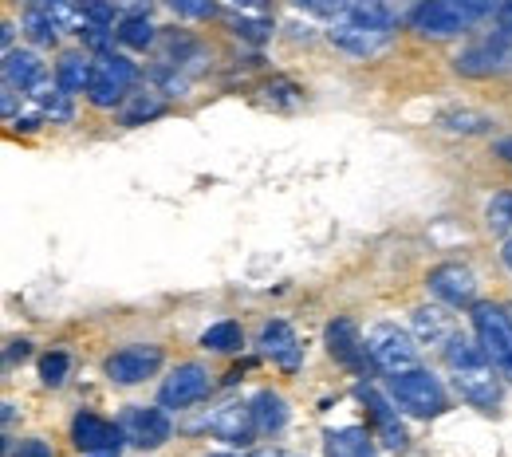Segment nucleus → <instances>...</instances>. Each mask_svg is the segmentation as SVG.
<instances>
[{"mask_svg": "<svg viewBox=\"0 0 512 457\" xmlns=\"http://www.w3.org/2000/svg\"><path fill=\"white\" fill-rule=\"evenodd\" d=\"M446 363L453 371V387L469 406H477L485 414H493L501 406V379L493 371L497 363L489 359V351L481 343H473L465 335H453L446 343Z\"/></svg>", "mask_w": 512, "mask_h": 457, "instance_id": "obj_1", "label": "nucleus"}, {"mask_svg": "<svg viewBox=\"0 0 512 457\" xmlns=\"http://www.w3.org/2000/svg\"><path fill=\"white\" fill-rule=\"evenodd\" d=\"M493 12V0H422L410 16L414 32L446 40V36H461L469 32L477 20H485Z\"/></svg>", "mask_w": 512, "mask_h": 457, "instance_id": "obj_2", "label": "nucleus"}, {"mask_svg": "<svg viewBox=\"0 0 512 457\" xmlns=\"http://www.w3.org/2000/svg\"><path fill=\"white\" fill-rule=\"evenodd\" d=\"M390 398H394L398 410H406L414 418H438L446 410L442 383L422 367H406V371L390 375Z\"/></svg>", "mask_w": 512, "mask_h": 457, "instance_id": "obj_3", "label": "nucleus"}, {"mask_svg": "<svg viewBox=\"0 0 512 457\" xmlns=\"http://www.w3.org/2000/svg\"><path fill=\"white\" fill-rule=\"evenodd\" d=\"M473 331L477 343L489 351V359L497 363V371L512 383V316L509 308L497 304H473Z\"/></svg>", "mask_w": 512, "mask_h": 457, "instance_id": "obj_4", "label": "nucleus"}, {"mask_svg": "<svg viewBox=\"0 0 512 457\" xmlns=\"http://www.w3.org/2000/svg\"><path fill=\"white\" fill-rule=\"evenodd\" d=\"M134 64L127 56H115V52H103L95 67H91V83H87V99L95 107H119L130 99V87H134Z\"/></svg>", "mask_w": 512, "mask_h": 457, "instance_id": "obj_5", "label": "nucleus"}, {"mask_svg": "<svg viewBox=\"0 0 512 457\" xmlns=\"http://www.w3.org/2000/svg\"><path fill=\"white\" fill-rule=\"evenodd\" d=\"M367 351H371V363L383 367L390 375L406 371L418 363V339L398 324H375L367 331Z\"/></svg>", "mask_w": 512, "mask_h": 457, "instance_id": "obj_6", "label": "nucleus"}, {"mask_svg": "<svg viewBox=\"0 0 512 457\" xmlns=\"http://www.w3.org/2000/svg\"><path fill=\"white\" fill-rule=\"evenodd\" d=\"M457 75H469V79H489V75H501V71H509L512 67V36L501 28V32H493V36H485L481 44H473V48H465L457 60Z\"/></svg>", "mask_w": 512, "mask_h": 457, "instance_id": "obj_7", "label": "nucleus"}, {"mask_svg": "<svg viewBox=\"0 0 512 457\" xmlns=\"http://www.w3.org/2000/svg\"><path fill=\"white\" fill-rule=\"evenodd\" d=\"M119 426H123V438L138 450H158L174 434V422H170L166 406H127Z\"/></svg>", "mask_w": 512, "mask_h": 457, "instance_id": "obj_8", "label": "nucleus"}, {"mask_svg": "<svg viewBox=\"0 0 512 457\" xmlns=\"http://www.w3.org/2000/svg\"><path fill=\"white\" fill-rule=\"evenodd\" d=\"M162 367V347L158 343H130L107 359V379L115 387H138Z\"/></svg>", "mask_w": 512, "mask_h": 457, "instance_id": "obj_9", "label": "nucleus"}, {"mask_svg": "<svg viewBox=\"0 0 512 457\" xmlns=\"http://www.w3.org/2000/svg\"><path fill=\"white\" fill-rule=\"evenodd\" d=\"M71 442H75V450L95 457V454H119V446L127 438H123V426L119 422H107V418H99L91 410H79L71 418Z\"/></svg>", "mask_w": 512, "mask_h": 457, "instance_id": "obj_10", "label": "nucleus"}, {"mask_svg": "<svg viewBox=\"0 0 512 457\" xmlns=\"http://www.w3.org/2000/svg\"><path fill=\"white\" fill-rule=\"evenodd\" d=\"M426 288H430V296H438L449 308H469V304L477 300V276H473V268L457 261L430 268Z\"/></svg>", "mask_w": 512, "mask_h": 457, "instance_id": "obj_11", "label": "nucleus"}, {"mask_svg": "<svg viewBox=\"0 0 512 457\" xmlns=\"http://www.w3.org/2000/svg\"><path fill=\"white\" fill-rule=\"evenodd\" d=\"M205 394H209V371L201 363H182V367H174L166 375V383L158 391V406L186 410V406H197Z\"/></svg>", "mask_w": 512, "mask_h": 457, "instance_id": "obj_12", "label": "nucleus"}, {"mask_svg": "<svg viewBox=\"0 0 512 457\" xmlns=\"http://www.w3.org/2000/svg\"><path fill=\"white\" fill-rule=\"evenodd\" d=\"M323 343H327V351H331V359L335 363H343L347 371H363L367 367V359H371V351H367V335L359 331L355 320H347V316H335L327 331H323Z\"/></svg>", "mask_w": 512, "mask_h": 457, "instance_id": "obj_13", "label": "nucleus"}, {"mask_svg": "<svg viewBox=\"0 0 512 457\" xmlns=\"http://www.w3.org/2000/svg\"><path fill=\"white\" fill-rule=\"evenodd\" d=\"M205 426H209L213 438H221V442H229V446H241V450L260 434L249 402H225V406H217Z\"/></svg>", "mask_w": 512, "mask_h": 457, "instance_id": "obj_14", "label": "nucleus"}, {"mask_svg": "<svg viewBox=\"0 0 512 457\" xmlns=\"http://www.w3.org/2000/svg\"><path fill=\"white\" fill-rule=\"evenodd\" d=\"M331 44L343 48V52H351V56H359V60H371V56L386 52L390 32L386 28L355 24V20H339V24H331Z\"/></svg>", "mask_w": 512, "mask_h": 457, "instance_id": "obj_15", "label": "nucleus"}, {"mask_svg": "<svg viewBox=\"0 0 512 457\" xmlns=\"http://www.w3.org/2000/svg\"><path fill=\"white\" fill-rule=\"evenodd\" d=\"M256 347H260L272 363H280L284 371H296L300 359H304V347H300V339H296V331H292L288 320H268V324L260 327Z\"/></svg>", "mask_w": 512, "mask_h": 457, "instance_id": "obj_16", "label": "nucleus"}, {"mask_svg": "<svg viewBox=\"0 0 512 457\" xmlns=\"http://www.w3.org/2000/svg\"><path fill=\"white\" fill-rule=\"evenodd\" d=\"M359 398H363V406L371 410V422H375L379 442H383V446H390V450H406V442H410V438H406V426L398 422L394 402H386L375 387H359Z\"/></svg>", "mask_w": 512, "mask_h": 457, "instance_id": "obj_17", "label": "nucleus"}, {"mask_svg": "<svg viewBox=\"0 0 512 457\" xmlns=\"http://www.w3.org/2000/svg\"><path fill=\"white\" fill-rule=\"evenodd\" d=\"M4 83L16 91H36L44 83V64L28 48H8L4 52Z\"/></svg>", "mask_w": 512, "mask_h": 457, "instance_id": "obj_18", "label": "nucleus"}, {"mask_svg": "<svg viewBox=\"0 0 512 457\" xmlns=\"http://www.w3.org/2000/svg\"><path fill=\"white\" fill-rule=\"evenodd\" d=\"M67 20H71V16H67V0L64 4H40V8H28V12H24V32H28L36 44H56Z\"/></svg>", "mask_w": 512, "mask_h": 457, "instance_id": "obj_19", "label": "nucleus"}, {"mask_svg": "<svg viewBox=\"0 0 512 457\" xmlns=\"http://www.w3.org/2000/svg\"><path fill=\"white\" fill-rule=\"evenodd\" d=\"M249 406H253V418L260 434H280L288 426V402H284V394H276L272 387L256 391L249 398Z\"/></svg>", "mask_w": 512, "mask_h": 457, "instance_id": "obj_20", "label": "nucleus"}, {"mask_svg": "<svg viewBox=\"0 0 512 457\" xmlns=\"http://www.w3.org/2000/svg\"><path fill=\"white\" fill-rule=\"evenodd\" d=\"M323 457H375L371 434L359 430V426L327 430V434H323Z\"/></svg>", "mask_w": 512, "mask_h": 457, "instance_id": "obj_21", "label": "nucleus"}, {"mask_svg": "<svg viewBox=\"0 0 512 457\" xmlns=\"http://www.w3.org/2000/svg\"><path fill=\"white\" fill-rule=\"evenodd\" d=\"M347 20L355 24H367V28H398L402 20V4L398 0H351L347 8Z\"/></svg>", "mask_w": 512, "mask_h": 457, "instance_id": "obj_22", "label": "nucleus"}, {"mask_svg": "<svg viewBox=\"0 0 512 457\" xmlns=\"http://www.w3.org/2000/svg\"><path fill=\"white\" fill-rule=\"evenodd\" d=\"M414 335L422 339V343H430V347H446L449 339L457 335V327L449 320L442 308H430V304H422V308H414Z\"/></svg>", "mask_w": 512, "mask_h": 457, "instance_id": "obj_23", "label": "nucleus"}, {"mask_svg": "<svg viewBox=\"0 0 512 457\" xmlns=\"http://www.w3.org/2000/svg\"><path fill=\"white\" fill-rule=\"evenodd\" d=\"M438 127H446L449 134H485L493 131V119L485 111H473V107H446L438 115Z\"/></svg>", "mask_w": 512, "mask_h": 457, "instance_id": "obj_24", "label": "nucleus"}, {"mask_svg": "<svg viewBox=\"0 0 512 457\" xmlns=\"http://www.w3.org/2000/svg\"><path fill=\"white\" fill-rule=\"evenodd\" d=\"M32 103H36V111L44 115V119H52V123H67L71 119V91H64L60 83H40L36 91H32Z\"/></svg>", "mask_w": 512, "mask_h": 457, "instance_id": "obj_25", "label": "nucleus"}, {"mask_svg": "<svg viewBox=\"0 0 512 457\" xmlns=\"http://www.w3.org/2000/svg\"><path fill=\"white\" fill-rule=\"evenodd\" d=\"M241 343H245V331H241L237 320H217V324H209L201 331V347L205 351H217V355L241 351Z\"/></svg>", "mask_w": 512, "mask_h": 457, "instance_id": "obj_26", "label": "nucleus"}, {"mask_svg": "<svg viewBox=\"0 0 512 457\" xmlns=\"http://www.w3.org/2000/svg\"><path fill=\"white\" fill-rule=\"evenodd\" d=\"M91 67L95 64H91L83 52H67V56H60V64H56V83H60L64 91H87Z\"/></svg>", "mask_w": 512, "mask_h": 457, "instance_id": "obj_27", "label": "nucleus"}, {"mask_svg": "<svg viewBox=\"0 0 512 457\" xmlns=\"http://www.w3.org/2000/svg\"><path fill=\"white\" fill-rule=\"evenodd\" d=\"M154 24L146 20V16H127V20H119V28H115V40L123 44V48H134V52H146L150 44H154Z\"/></svg>", "mask_w": 512, "mask_h": 457, "instance_id": "obj_28", "label": "nucleus"}, {"mask_svg": "<svg viewBox=\"0 0 512 457\" xmlns=\"http://www.w3.org/2000/svg\"><path fill=\"white\" fill-rule=\"evenodd\" d=\"M162 115V99L158 95H130L127 107H123V123L127 127H138L146 119H158Z\"/></svg>", "mask_w": 512, "mask_h": 457, "instance_id": "obj_29", "label": "nucleus"}, {"mask_svg": "<svg viewBox=\"0 0 512 457\" xmlns=\"http://www.w3.org/2000/svg\"><path fill=\"white\" fill-rule=\"evenodd\" d=\"M485 221L493 233H509L512 229V190H501V194L489 197L485 205Z\"/></svg>", "mask_w": 512, "mask_h": 457, "instance_id": "obj_30", "label": "nucleus"}, {"mask_svg": "<svg viewBox=\"0 0 512 457\" xmlns=\"http://www.w3.org/2000/svg\"><path fill=\"white\" fill-rule=\"evenodd\" d=\"M67 371H71V359H67L64 351H48L40 359V383L44 387H64Z\"/></svg>", "mask_w": 512, "mask_h": 457, "instance_id": "obj_31", "label": "nucleus"}, {"mask_svg": "<svg viewBox=\"0 0 512 457\" xmlns=\"http://www.w3.org/2000/svg\"><path fill=\"white\" fill-rule=\"evenodd\" d=\"M229 24L237 28V36H245V40H253V44H260V40L272 36V24H268L264 16H233Z\"/></svg>", "mask_w": 512, "mask_h": 457, "instance_id": "obj_32", "label": "nucleus"}, {"mask_svg": "<svg viewBox=\"0 0 512 457\" xmlns=\"http://www.w3.org/2000/svg\"><path fill=\"white\" fill-rule=\"evenodd\" d=\"M170 8H174V12H182V16H190V20H205V16H213V0H170Z\"/></svg>", "mask_w": 512, "mask_h": 457, "instance_id": "obj_33", "label": "nucleus"}, {"mask_svg": "<svg viewBox=\"0 0 512 457\" xmlns=\"http://www.w3.org/2000/svg\"><path fill=\"white\" fill-rule=\"evenodd\" d=\"M296 4L308 8V12H320V16H339V12L351 8V0H296Z\"/></svg>", "mask_w": 512, "mask_h": 457, "instance_id": "obj_34", "label": "nucleus"}, {"mask_svg": "<svg viewBox=\"0 0 512 457\" xmlns=\"http://www.w3.org/2000/svg\"><path fill=\"white\" fill-rule=\"evenodd\" d=\"M12 457H56V454H52V446H48L44 438H24V442L12 450Z\"/></svg>", "mask_w": 512, "mask_h": 457, "instance_id": "obj_35", "label": "nucleus"}, {"mask_svg": "<svg viewBox=\"0 0 512 457\" xmlns=\"http://www.w3.org/2000/svg\"><path fill=\"white\" fill-rule=\"evenodd\" d=\"M272 95H276V103H288V107H292V103H300V91H296L292 83H284V79L268 83V99H272Z\"/></svg>", "mask_w": 512, "mask_h": 457, "instance_id": "obj_36", "label": "nucleus"}, {"mask_svg": "<svg viewBox=\"0 0 512 457\" xmlns=\"http://www.w3.org/2000/svg\"><path fill=\"white\" fill-rule=\"evenodd\" d=\"M497 158L512 162V138H501V142H497Z\"/></svg>", "mask_w": 512, "mask_h": 457, "instance_id": "obj_37", "label": "nucleus"}, {"mask_svg": "<svg viewBox=\"0 0 512 457\" xmlns=\"http://www.w3.org/2000/svg\"><path fill=\"white\" fill-rule=\"evenodd\" d=\"M24 355H28V343H24V339H20V343H12V347H8V359H24Z\"/></svg>", "mask_w": 512, "mask_h": 457, "instance_id": "obj_38", "label": "nucleus"}, {"mask_svg": "<svg viewBox=\"0 0 512 457\" xmlns=\"http://www.w3.org/2000/svg\"><path fill=\"white\" fill-rule=\"evenodd\" d=\"M253 457H296V454H288V450H260V454Z\"/></svg>", "mask_w": 512, "mask_h": 457, "instance_id": "obj_39", "label": "nucleus"}, {"mask_svg": "<svg viewBox=\"0 0 512 457\" xmlns=\"http://www.w3.org/2000/svg\"><path fill=\"white\" fill-rule=\"evenodd\" d=\"M12 32H16V28H12V24H4V32H0V40H4V48H12Z\"/></svg>", "mask_w": 512, "mask_h": 457, "instance_id": "obj_40", "label": "nucleus"}, {"mask_svg": "<svg viewBox=\"0 0 512 457\" xmlns=\"http://www.w3.org/2000/svg\"><path fill=\"white\" fill-rule=\"evenodd\" d=\"M501 257H505V264H509V268H512V237H509V241H505V253H501Z\"/></svg>", "mask_w": 512, "mask_h": 457, "instance_id": "obj_41", "label": "nucleus"}, {"mask_svg": "<svg viewBox=\"0 0 512 457\" xmlns=\"http://www.w3.org/2000/svg\"><path fill=\"white\" fill-rule=\"evenodd\" d=\"M44 4H64V0H44Z\"/></svg>", "mask_w": 512, "mask_h": 457, "instance_id": "obj_42", "label": "nucleus"}, {"mask_svg": "<svg viewBox=\"0 0 512 457\" xmlns=\"http://www.w3.org/2000/svg\"><path fill=\"white\" fill-rule=\"evenodd\" d=\"M95 457H115V454H95Z\"/></svg>", "mask_w": 512, "mask_h": 457, "instance_id": "obj_43", "label": "nucleus"}, {"mask_svg": "<svg viewBox=\"0 0 512 457\" xmlns=\"http://www.w3.org/2000/svg\"><path fill=\"white\" fill-rule=\"evenodd\" d=\"M509 316H512V308H509Z\"/></svg>", "mask_w": 512, "mask_h": 457, "instance_id": "obj_44", "label": "nucleus"}, {"mask_svg": "<svg viewBox=\"0 0 512 457\" xmlns=\"http://www.w3.org/2000/svg\"><path fill=\"white\" fill-rule=\"evenodd\" d=\"M221 457H225V454H221Z\"/></svg>", "mask_w": 512, "mask_h": 457, "instance_id": "obj_45", "label": "nucleus"}]
</instances>
